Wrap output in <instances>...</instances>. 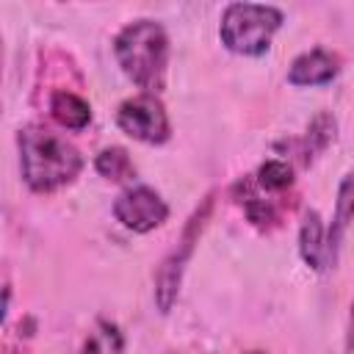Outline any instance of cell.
<instances>
[{"label":"cell","instance_id":"6da1fadb","mask_svg":"<svg viewBox=\"0 0 354 354\" xmlns=\"http://www.w3.org/2000/svg\"><path fill=\"white\" fill-rule=\"evenodd\" d=\"M22 180L33 194H55L75 183L86 160L80 149L44 124H25L17 133Z\"/></svg>","mask_w":354,"mask_h":354},{"label":"cell","instance_id":"52a82bcc","mask_svg":"<svg viewBox=\"0 0 354 354\" xmlns=\"http://www.w3.org/2000/svg\"><path fill=\"white\" fill-rule=\"evenodd\" d=\"M340 75V58L337 53L326 47H310L299 53L290 66H288V83L296 88H310V86H326Z\"/></svg>","mask_w":354,"mask_h":354},{"label":"cell","instance_id":"3957f363","mask_svg":"<svg viewBox=\"0 0 354 354\" xmlns=\"http://www.w3.org/2000/svg\"><path fill=\"white\" fill-rule=\"evenodd\" d=\"M285 14L271 3H246L235 0L227 3L218 19V39L221 44L246 58H260L271 50L274 33L282 28Z\"/></svg>","mask_w":354,"mask_h":354},{"label":"cell","instance_id":"7a4b0ae2","mask_svg":"<svg viewBox=\"0 0 354 354\" xmlns=\"http://www.w3.org/2000/svg\"><path fill=\"white\" fill-rule=\"evenodd\" d=\"M113 55L124 77L144 94H160L169 66V33L158 19L138 17L113 36Z\"/></svg>","mask_w":354,"mask_h":354},{"label":"cell","instance_id":"7c38bea8","mask_svg":"<svg viewBox=\"0 0 354 354\" xmlns=\"http://www.w3.org/2000/svg\"><path fill=\"white\" fill-rule=\"evenodd\" d=\"M122 351H124V335L108 318H97L94 329L86 335L80 348V354H122Z\"/></svg>","mask_w":354,"mask_h":354},{"label":"cell","instance_id":"9a60e30c","mask_svg":"<svg viewBox=\"0 0 354 354\" xmlns=\"http://www.w3.org/2000/svg\"><path fill=\"white\" fill-rule=\"evenodd\" d=\"M343 354H354V299L348 307V321H346V343H343Z\"/></svg>","mask_w":354,"mask_h":354},{"label":"cell","instance_id":"277c9868","mask_svg":"<svg viewBox=\"0 0 354 354\" xmlns=\"http://www.w3.org/2000/svg\"><path fill=\"white\" fill-rule=\"evenodd\" d=\"M210 210H213V191L202 199V205H196V210L188 216L183 232H180V241L177 246L160 260L158 271H155V307L166 315L171 313L174 301H177V293H180V282H183V274H185V266L199 243V235L202 230L207 227V218H210Z\"/></svg>","mask_w":354,"mask_h":354},{"label":"cell","instance_id":"ba28073f","mask_svg":"<svg viewBox=\"0 0 354 354\" xmlns=\"http://www.w3.org/2000/svg\"><path fill=\"white\" fill-rule=\"evenodd\" d=\"M351 224H354V169H348L343 174V180L337 185V194H335V210H332V221L326 227V263H324V271L335 268L340 246H343V238H346Z\"/></svg>","mask_w":354,"mask_h":354},{"label":"cell","instance_id":"2e32d148","mask_svg":"<svg viewBox=\"0 0 354 354\" xmlns=\"http://www.w3.org/2000/svg\"><path fill=\"white\" fill-rule=\"evenodd\" d=\"M243 354H268V351H263V348H252V351H243Z\"/></svg>","mask_w":354,"mask_h":354},{"label":"cell","instance_id":"4fadbf2b","mask_svg":"<svg viewBox=\"0 0 354 354\" xmlns=\"http://www.w3.org/2000/svg\"><path fill=\"white\" fill-rule=\"evenodd\" d=\"M94 169H97L100 177H105L111 183H124V180L136 177L133 158L122 147H105V149H100L97 158H94Z\"/></svg>","mask_w":354,"mask_h":354},{"label":"cell","instance_id":"8fae6325","mask_svg":"<svg viewBox=\"0 0 354 354\" xmlns=\"http://www.w3.org/2000/svg\"><path fill=\"white\" fill-rule=\"evenodd\" d=\"M47 108H50V116L66 130H83L91 122L88 100L69 88H55L47 100Z\"/></svg>","mask_w":354,"mask_h":354},{"label":"cell","instance_id":"30bf717a","mask_svg":"<svg viewBox=\"0 0 354 354\" xmlns=\"http://www.w3.org/2000/svg\"><path fill=\"white\" fill-rule=\"evenodd\" d=\"M299 257L307 268L324 271L326 263V227L318 210H307L299 227Z\"/></svg>","mask_w":354,"mask_h":354},{"label":"cell","instance_id":"9c48e42d","mask_svg":"<svg viewBox=\"0 0 354 354\" xmlns=\"http://www.w3.org/2000/svg\"><path fill=\"white\" fill-rule=\"evenodd\" d=\"M335 133H337L335 116H332L329 111H318V113L310 119L304 136L296 138V141H290V147H296V158L301 160V166H310V163L335 141Z\"/></svg>","mask_w":354,"mask_h":354},{"label":"cell","instance_id":"5bb4252c","mask_svg":"<svg viewBox=\"0 0 354 354\" xmlns=\"http://www.w3.org/2000/svg\"><path fill=\"white\" fill-rule=\"evenodd\" d=\"M290 183H293V166L282 158H268L254 171V185L266 194H279L290 188Z\"/></svg>","mask_w":354,"mask_h":354},{"label":"cell","instance_id":"8992f818","mask_svg":"<svg viewBox=\"0 0 354 354\" xmlns=\"http://www.w3.org/2000/svg\"><path fill=\"white\" fill-rule=\"evenodd\" d=\"M113 218L124 230L144 235L169 218V205L152 185H130L113 199Z\"/></svg>","mask_w":354,"mask_h":354},{"label":"cell","instance_id":"5b68a950","mask_svg":"<svg viewBox=\"0 0 354 354\" xmlns=\"http://www.w3.org/2000/svg\"><path fill=\"white\" fill-rule=\"evenodd\" d=\"M116 127L141 144H166L171 138V122L158 94H133L116 108Z\"/></svg>","mask_w":354,"mask_h":354}]
</instances>
